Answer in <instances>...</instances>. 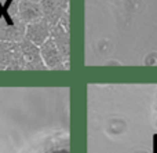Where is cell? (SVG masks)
I'll use <instances>...</instances> for the list:
<instances>
[{"label": "cell", "mask_w": 157, "mask_h": 153, "mask_svg": "<svg viewBox=\"0 0 157 153\" xmlns=\"http://www.w3.org/2000/svg\"><path fill=\"white\" fill-rule=\"evenodd\" d=\"M19 11H21L22 19L25 21H33V19L37 21L41 15V10L33 0H24L19 4Z\"/></svg>", "instance_id": "1"}, {"label": "cell", "mask_w": 157, "mask_h": 153, "mask_svg": "<svg viewBox=\"0 0 157 153\" xmlns=\"http://www.w3.org/2000/svg\"><path fill=\"white\" fill-rule=\"evenodd\" d=\"M47 21L46 19H37L33 24L29 25L28 28V36L33 39V41H41L48 33V26H47Z\"/></svg>", "instance_id": "2"}, {"label": "cell", "mask_w": 157, "mask_h": 153, "mask_svg": "<svg viewBox=\"0 0 157 153\" xmlns=\"http://www.w3.org/2000/svg\"><path fill=\"white\" fill-rule=\"evenodd\" d=\"M43 11L44 15L47 17L51 24H57V19L61 17V13H62L63 8H57L61 7L59 6V0H43Z\"/></svg>", "instance_id": "3"}, {"label": "cell", "mask_w": 157, "mask_h": 153, "mask_svg": "<svg viewBox=\"0 0 157 153\" xmlns=\"http://www.w3.org/2000/svg\"><path fill=\"white\" fill-rule=\"evenodd\" d=\"M50 153H69V151L68 149H65V148H62V149H58V151H52Z\"/></svg>", "instance_id": "4"}]
</instances>
